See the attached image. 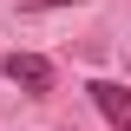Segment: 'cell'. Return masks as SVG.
Returning a JSON list of instances; mask_svg holds the SVG:
<instances>
[{"instance_id": "1", "label": "cell", "mask_w": 131, "mask_h": 131, "mask_svg": "<svg viewBox=\"0 0 131 131\" xmlns=\"http://www.w3.org/2000/svg\"><path fill=\"white\" fill-rule=\"evenodd\" d=\"M0 72L13 85H26V98H46L52 92V59L46 52H13V59H0Z\"/></svg>"}, {"instance_id": "2", "label": "cell", "mask_w": 131, "mask_h": 131, "mask_svg": "<svg viewBox=\"0 0 131 131\" xmlns=\"http://www.w3.org/2000/svg\"><path fill=\"white\" fill-rule=\"evenodd\" d=\"M85 98L105 112V125H112V131H131V92H125L118 79H92V85H85Z\"/></svg>"}, {"instance_id": "3", "label": "cell", "mask_w": 131, "mask_h": 131, "mask_svg": "<svg viewBox=\"0 0 131 131\" xmlns=\"http://www.w3.org/2000/svg\"><path fill=\"white\" fill-rule=\"evenodd\" d=\"M33 13H46V7H85V0H26Z\"/></svg>"}]
</instances>
